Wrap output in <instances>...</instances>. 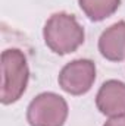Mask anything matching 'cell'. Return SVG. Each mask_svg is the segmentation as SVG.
<instances>
[{
  "label": "cell",
  "mask_w": 125,
  "mask_h": 126,
  "mask_svg": "<svg viewBox=\"0 0 125 126\" xmlns=\"http://www.w3.org/2000/svg\"><path fill=\"white\" fill-rule=\"evenodd\" d=\"M78 4L88 19L99 22L113 15L119 7L121 0H78Z\"/></svg>",
  "instance_id": "52a82bcc"
},
{
  "label": "cell",
  "mask_w": 125,
  "mask_h": 126,
  "mask_svg": "<svg viewBox=\"0 0 125 126\" xmlns=\"http://www.w3.org/2000/svg\"><path fill=\"white\" fill-rule=\"evenodd\" d=\"M100 54L110 62L125 59V21H119L102 32L99 38Z\"/></svg>",
  "instance_id": "8992f818"
},
{
  "label": "cell",
  "mask_w": 125,
  "mask_h": 126,
  "mask_svg": "<svg viewBox=\"0 0 125 126\" xmlns=\"http://www.w3.org/2000/svg\"><path fill=\"white\" fill-rule=\"evenodd\" d=\"M103 126H125V116H118V117H110Z\"/></svg>",
  "instance_id": "ba28073f"
},
{
  "label": "cell",
  "mask_w": 125,
  "mask_h": 126,
  "mask_svg": "<svg viewBox=\"0 0 125 126\" xmlns=\"http://www.w3.org/2000/svg\"><path fill=\"white\" fill-rule=\"evenodd\" d=\"M68 117L65 98L55 93L38 94L27 109L30 126H63Z\"/></svg>",
  "instance_id": "3957f363"
},
{
  "label": "cell",
  "mask_w": 125,
  "mask_h": 126,
  "mask_svg": "<svg viewBox=\"0 0 125 126\" xmlns=\"http://www.w3.org/2000/svg\"><path fill=\"white\" fill-rule=\"evenodd\" d=\"M96 106L107 117L125 116V84L116 79L106 81L96 95Z\"/></svg>",
  "instance_id": "5b68a950"
},
{
  "label": "cell",
  "mask_w": 125,
  "mask_h": 126,
  "mask_svg": "<svg viewBox=\"0 0 125 126\" xmlns=\"http://www.w3.org/2000/svg\"><path fill=\"white\" fill-rule=\"evenodd\" d=\"M59 85L71 95H83L90 91L96 81V64L90 59H77L66 63L59 73Z\"/></svg>",
  "instance_id": "277c9868"
},
{
  "label": "cell",
  "mask_w": 125,
  "mask_h": 126,
  "mask_svg": "<svg viewBox=\"0 0 125 126\" xmlns=\"http://www.w3.org/2000/svg\"><path fill=\"white\" fill-rule=\"evenodd\" d=\"M30 78L25 54L18 48H7L1 53V94L3 104L18 101L27 90Z\"/></svg>",
  "instance_id": "7a4b0ae2"
},
{
  "label": "cell",
  "mask_w": 125,
  "mask_h": 126,
  "mask_svg": "<svg viewBox=\"0 0 125 126\" xmlns=\"http://www.w3.org/2000/svg\"><path fill=\"white\" fill-rule=\"evenodd\" d=\"M43 37L46 46L56 54L63 56L74 53L84 43V28L74 15L59 12L52 15L44 28Z\"/></svg>",
  "instance_id": "6da1fadb"
}]
</instances>
